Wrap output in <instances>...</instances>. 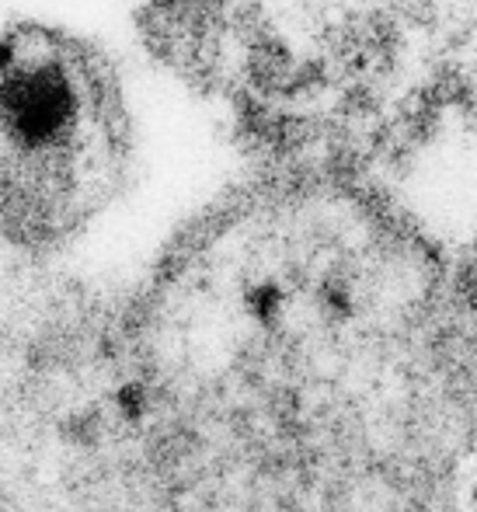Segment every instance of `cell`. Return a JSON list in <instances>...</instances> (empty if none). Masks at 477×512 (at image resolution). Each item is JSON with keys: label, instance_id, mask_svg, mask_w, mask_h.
<instances>
[{"label": "cell", "instance_id": "cell-1", "mask_svg": "<svg viewBox=\"0 0 477 512\" xmlns=\"http://www.w3.org/2000/svg\"><path fill=\"white\" fill-rule=\"evenodd\" d=\"M154 512H464L477 310L373 189L230 196L122 310Z\"/></svg>", "mask_w": 477, "mask_h": 512}, {"label": "cell", "instance_id": "cell-2", "mask_svg": "<svg viewBox=\"0 0 477 512\" xmlns=\"http://www.w3.org/2000/svg\"><path fill=\"white\" fill-rule=\"evenodd\" d=\"M133 119L101 49L39 21L0 32V244L32 262L122 196Z\"/></svg>", "mask_w": 477, "mask_h": 512}]
</instances>
